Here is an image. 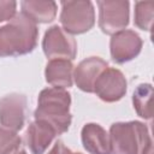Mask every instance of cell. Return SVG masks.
Returning a JSON list of instances; mask_svg holds the SVG:
<instances>
[{
  "instance_id": "cell-1",
  "label": "cell",
  "mask_w": 154,
  "mask_h": 154,
  "mask_svg": "<svg viewBox=\"0 0 154 154\" xmlns=\"http://www.w3.org/2000/svg\"><path fill=\"white\" fill-rule=\"evenodd\" d=\"M37 38V25L20 12L0 28V57L28 54L35 49Z\"/></svg>"
},
{
  "instance_id": "cell-2",
  "label": "cell",
  "mask_w": 154,
  "mask_h": 154,
  "mask_svg": "<svg viewBox=\"0 0 154 154\" xmlns=\"http://www.w3.org/2000/svg\"><path fill=\"white\" fill-rule=\"evenodd\" d=\"M71 95L61 88L43 89L37 100V108L34 113L36 120L48 123L57 132H66L71 125L72 116L70 113Z\"/></svg>"
},
{
  "instance_id": "cell-3",
  "label": "cell",
  "mask_w": 154,
  "mask_h": 154,
  "mask_svg": "<svg viewBox=\"0 0 154 154\" xmlns=\"http://www.w3.org/2000/svg\"><path fill=\"white\" fill-rule=\"evenodd\" d=\"M108 136L111 154H141L152 143L147 125L137 120L112 124Z\"/></svg>"
},
{
  "instance_id": "cell-4",
  "label": "cell",
  "mask_w": 154,
  "mask_h": 154,
  "mask_svg": "<svg viewBox=\"0 0 154 154\" xmlns=\"http://www.w3.org/2000/svg\"><path fill=\"white\" fill-rule=\"evenodd\" d=\"M60 23L70 35H79L89 31L95 24L94 5L89 0L61 1Z\"/></svg>"
},
{
  "instance_id": "cell-5",
  "label": "cell",
  "mask_w": 154,
  "mask_h": 154,
  "mask_svg": "<svg viewBox=\"0 0 154 154\" xmlns=\"http://www.w3.org/2000/svg\"><path fill=\"white\" fill-rule=\"evenodd\" d=\"M99 26L103 34L114 35L125 30L129 24V1L105 0L97 1Z\"/></svg>"
},
{
  "instance_id": "cell-6",
  "label": "cell",
  "mask_w": 154,
  "mask_h": 154,
  "mask_svg": "<svg viewBox=\"0 0 154 154\" xmlns=\"http://www.w3.org/2000/svg\"><path fill=\"white\" fill-rule=\"evenodd\" d=\"M42 49L49 59L73 60L77 55V42L72 35L59 25L51 26L43 36Z\"/></svg>"
},
{
  "instance_id": "cell-7",
  "label": "cell",
  "mask_w": 154,
  "mask_h": 154,
  "mask_svg": "<svg viewBox=\"0 0 154 154\" xmlns=\"http://www.w3.org/2000/svg\"><path fill=\"white\" fill-rule=\"evenodd\" d=\"M128 82L118 69L107 67L97 77L94 84V93L105 102L119 101L126 94Z\"/></svg>"
},
{
  "instance_id": "cell-8",
  "label": "cell",
  "mask_w": 154,
  "mask_h": 154,
  "mask_svg": "<svg viewBox=\"0 0 154 154\" xmlns=\"http://www.w3.org/2000/svg\"><path fill=\"white\" fill-rule=\"evenodd\" d=\"M26 97L23 94L12 93L0 100V124L14 132L23 129L25 123Z\"/></svg>"
},
{
  "instance_id": "cell-9",
  "label": "cell",
  "mask_w": 154,
  "mask_h": 154,
  "mask_svg": "<svg viewBox=\"0 0 154 154\" xmlns=\"http://www.w3.org/2000/svg\"><path fill=\"white\" fill-rule=\"evenodd\" d=\"M142 49V40L134 30H122L112 35L109 51L112 60L117 64H124L135 59Z\"/></svg>"
},
{
  "instance_id": "cell-10",
  "label": "cell",
  "mask_w": 154,
  "mask_h": 154,
  "mask_svg": "<svg viewBox=\"0 0 154 154\" xmlns=\"http://www.w3.org/2000/svg\"><path fill=\"white\" fill-rule=\"evenodd\" d=\"M108 67L107 61L99 57H90L82 60L73 70L76 85L85 93H94V84L97 77Z\"/></svg>"
},
{
  "instance_id": "cell-11",
  "label": "cell",
  "mask_w": 154,
  "mask_h": 154,
  "mask_svg": "<svg viewBox=\"0 0 154 154\" xmlns=\"http://www.w3.org/2000/svg\"><path fill=\"white\" fill-rule=\"evenodd\" d=\"M55 136V130L48 123L35 119L26 130V146L32 154H43Z\"/></svg>"
},
{
  "instance_id": "cell-12",
  "label": "cell",
  "mask_w": 154,
  "mask_h": 154,
  "mask_svg": "<svg viewBox=\"0 0 154 154\" xmlns=\"http://www.w3.org/2000/svg\"><path fill=\"white\" fill-rule=\"evenodd\" d=\"M81 137L83 147L89 154H111L109 136L101 125L96 123L85 124Z\"/></svg>"
},
{
  "instance_id": "cell-13",
  "label": "cell",
  "mask_w": 154,
  "mask_h": 154,
  "mask_svg": "<svg viewBox=\"0 0 154 154\" xmlns=\"http://www.w3.org/2000/svg\"><path fill=\"white\" fill-rule=\"evenodd\" d=\"M45 77L53 88L66 89L73 83V65L67 59H51L45 70Z\"/></svg>"
},
{
  "instance_id": "cell-14",
  "label": "cell",
  "mask_w": 154,
  "mask_h": 154,
  "mask_svg": "<svg viewBox=\"0 0 154 154\" xmlns=\"http://www.w3.org/2000/svg\"><path fill=\"white\" fill-rule=\"evenodd\" d=\"M22 13L32 20L35 24L37 23H49L57 16V2L55 1H22L20 2Z\"/></svg>"
},
{
  "instance_id": "cell-15",
  "label": "cell",
  "mask_w": 154,
  "mask_h": 154,
  "mask_svg": "<svg viewBox=\"0 0 154 154\" xmlns=\"http://www.w3.org/2000/svg\"><path fill=\"white\" fill-rule=\"evenodd\" d=\"M152 96L153 87L148 83L140 84L132 95V103L136 113L144 119H150L153 116L152 112Z\"/></svg>"
},
{
  "instance_id": "cell-16",
  "label": "cell",
  "mask_w": 154,
  "mask_h": 154,
  "mask_svg": "<svg viewBox=\"0 0 154 154\" xmlns=\"http://www.w3.org/2000/svg\"><path fill=\"white\" fill-rule=\"evenodd\" d=\"M154 16V2L153 1H137L135 4V25L146 31H150Z\"/></svg>"
},
{
  "instance_id": "cell-17",
  "label": "cell",
  "mask_w": 154,
  "mask_h": 154,
  "mask_svg": "<svg viewBox=\"0 0 154 154\" xmlns=\"http://www.w3.org/2000/svg\"><path fill=\"white\" fill-rule=\"evenodd\" d=\"M22 144V138L17 132L0 128V154H13Z\"/></svg>"
},
{
  "instance_id": "cell-18",
  "label": "cell",
  "mask_w": 154,
  "mask_h": 154,
  "mask_svg": "<svg viewBox=\"0 0 154 154\" xmlns=\"http://www.w3.org/2000/svg\"><path fill=\"white\" fill-rule=\"evenodd\" d=\"M17 2L16 1H2L0 0V22L11 20L17 13Z\"/></svg>"
},
{
  "instance_id": "cell-19",
  "label": "cell",
  "mask_w": 154,
  "mask_h": 154,
  "mask_svg": "<svg viewBox=\"0 0 154 154\" xmlns=\"http://www.w3.org/2000/svg\"><path fill=\"white\" fill-rule=\"evenodd\" d=\"M48 154H75L71 152V149H69L63 141H57L53 146V148L48 152Z\"/></svg>"
},
{
  "instance_id": "cell-20",
  "label": "cell",
  "mask_w": 154,
  "mask_h": 154,
  "mask_svg": "<svg viewBox=\"0 0 154 154\" xmlns=\"http://www.w3.org/2000/svg\"><path fill=\"white\" fill-rule=\"evenodd\" d=\"M141 154H153V144H152V143L148 144V146L142 150Z\"/></svg>"
},
{
  "instance_id": "cell-21",
  "label": "cell",
  "mask_w": 154,
  "mask_h": 154,
  "mask_svg": "<svg viewBox=\"0 0 154 154\" xmlns=\"http://www.w3.org/2000/svg\"><path fill=\"white\" fill-rule=\"evenodd\" d=\"M13 154H26V152L24 150V149H18L16 153H13Z\"/></svg>"
},
{
  "instance_id": "cell-22",
  "label": "cell",
  "mask_w": 154,
  "mask_h": 154,
  "mask_svg": "<svg viewBox=\"0 0 154 154\" xmlns=\"http://www.w3.org/2000/svg\"><path fill=\"white\" fill-rule=\"evenodd\" d=\"M75 154H82V153H75Z\"/></svg>"
}]
</instances>
